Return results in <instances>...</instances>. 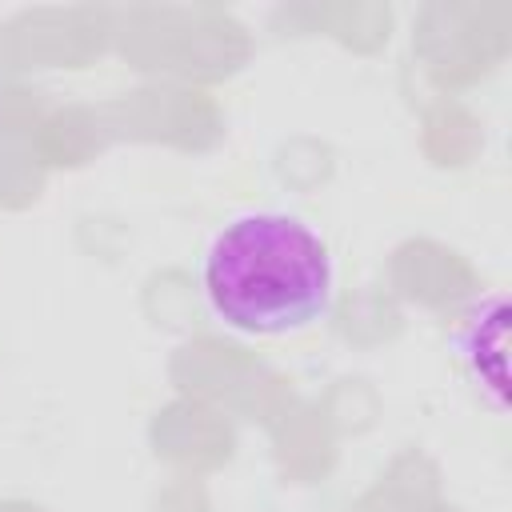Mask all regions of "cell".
<instances>
[{
    "mask_svg": "<svg viewBox=\"0 0 512 512\" xmlns=\"http://www.w3.org/2000/svg\"><path fill=\"white\" fill-rule=\"evenodd\" d=\"M212 312L248 336H284L316 324L336 292V268L316 228L288 212H244L204 252Z\"/></svg>",
    "mask_w": 512,
    "mask_h": 512,
    "instance_id": "obj_1",
    "label": "cell"
}]
</instances>
